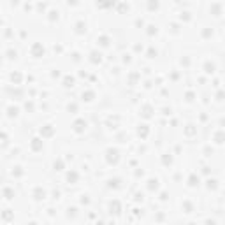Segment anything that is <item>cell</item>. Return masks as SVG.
Listing matches in <instances>:
<instances>
[{"label": "cell", "instance_id": "7a4b0ae2", "mask_svg": "<svg viewBox=\"0 0 225 225\" xmlns=\"http://www.w3.org/2000/svg\"><path fill=\"white\" fill-rule=\"evenodd\" d=\"M67 178H69V181H70V179H72V181H76V179H77V174H74V172H72V174H69Z\"/></svg>", "mask_w": 225, "mask_h": 225}, {"label": "cell", "instance_id": "6da1fadb", "mask_svg": "<svg viewBox=\"0 0 225 225\" xmlns=\"http://www.w3.org/2000/svg\"><path fill=\"white\" fill-rule=\"evenodd\" d=\"M74 127H76V132H83V128H86V123H85V121H76V123H74Z\"/></svg>", "mask_w": 225, "mask_h": 225}]
</instances>
